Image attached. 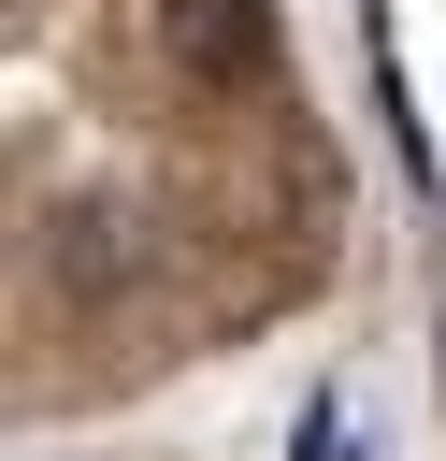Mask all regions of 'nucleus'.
<instances>
[{"mask_svg":"<svg viewBox=\"0 0 446 461\" xmlns=\"http://www.w3.org/2000/svg\"><path fill=\"white\" fill-rule=\"evenodd\" d=\"M158 43L187 86H245L273 58V0H158Z\"/></svg>","mask_w":446,"mask_h":461,"instance_id":"nucleus-1","label":"nucleus"}]
</instances>
